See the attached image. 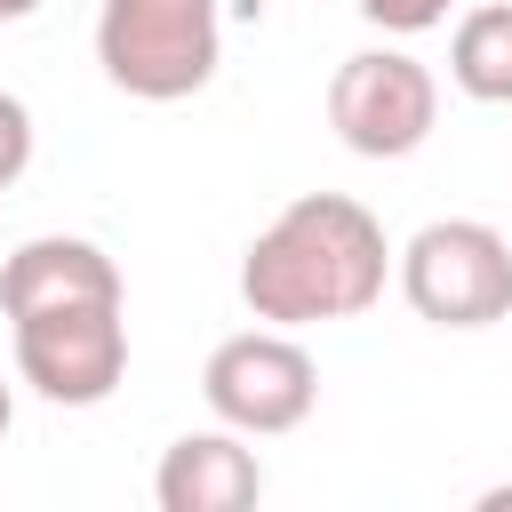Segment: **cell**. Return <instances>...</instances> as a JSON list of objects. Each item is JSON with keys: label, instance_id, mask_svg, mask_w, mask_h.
Returning a JSON list of instances; mask_svg holds the SVG:
<instances>
[{"label": "cell", "instance_id": "cell-1", "mask_svg": "<svg viewBox=\"0 0 512 512\" xmlns=\"http://www.w3.org/2000/svg\"><path fill=\"white\" fill-rule=\"evenodd\" d=\"M392 248L384 224L344 200V192H304L288 200L240 256V304L272 328H312V320H352L384 296Z\"/></svg>", "mask_w": 512, "mask_h": 512}, {"label": "cell", "instance_id": "cell-2", "mask_svg": "<svg viewBox=\"0 0 512 512\" xmlns=\"http://www.w3.org/2000/svg\"><path fill=\"white\" fill-rule=\"evenodd\" d=\"M216 8L224 0H104L96 8V64L120 96L176 104L216 80Z\"/></svg>", "mask_w": 512, "mask_h": 512}, {"label": "cell", "instance_id": "cell-3", "mask_svg": "<svg viewBox=\"0 0 512 512\" xmlns=\"http://www.w3.org/2000/svg\"><path fill=\"white\" fill-rule=\"evenodd\" d=\"M400 296L432 328H488L512 312V240L480 216H440L400 248Z\"/></svg>", "mask_w": 512, "mask_h": 512}, {"label": "cell", "instance_id": "cell-4", "mask_svg": "<svg viewBox=\"0 0 512 512\" xmlns=\"http://www.w3.org/2000/svg\"><path fill=\"white\" fill-rule=\"evenodd\" d=\"M16 368L40 400L56 408H96L112 400V384L128 376V320L120 296H88V304H40L16 312Z\"/></svg>", "mask_w": 512, "mask_h": 512}, {"label": "cell", "instance_id": "cell-5", "mask_svg": "<svg viewBox=\"0 0 512 512\" xmlns=\"http://www.w3.org/2000/svg\"><path fill=\"white\" fill-rule=\"evenodd\" d=\"M200 392H208L216 424L272 440V432H296V424L312 416L320 368H312V352H304L288 328H240V336H224V344L208 352Z\"/></svg>", "mask_w": 512, "mask_h": 512}, {"label": "cell", "instance_id": "cell-6", "mask_svg": "<svg viewBox=\"0 0 512 512\" xmlns=\"http://www.w3.org/2000/svg\"><path fill=\"white\" fill-rule=\"evenodd\" d=\"M440 120V88L408 48H360L328 80V128L360 160H408Z\"/></svg>", "mask_w": 512, "mask_h": 512}, {"label": "cell", "instance_id": "cell-7", "mask_svg": "<svg viewBox=\"0 0 512 512\" xmlns=\"http://www.w3.org/2000/svg\"><path fill=\"white\" fill-rule=\"evenodd\" d=\"M264 496V464L256 448H240V432H184L168 440L160 472H152V504L160 512H248Z\"/></svg>", "mask_w": 512, "mask_h": 512}, {"label": "cell", "instance_id": "cell-8", "mask_svg": "<svg viewBox=\"0 0 512 512\" xmlns=\"http://www.w3.org/2000/svg\"><path fill=\"white\" fill-rule=\"evenodd\" d=\"M88 296H120V264L96 240L72 232H40L0 264V312H40V304H88Z\"/></svg>", "mask_w": 512, "mask_h": 512}, {"label": "cell", "instance_id": "cell-9", "mask_svg": "<svg viewBox=\"0 0 512 512\" xmlns=\"http://www.w3.org/2000/svg\"><path fill=\"white\" fill-rule=\"evenodd\" d=\"M448 80L472 104H512V0H488L448 40Z\"/></svg>", "mask_w": 512, "mask_h": 512}, {"label": "cell", "instance_id": "cell-10", "mask_svg": "<svg viewBox=\"0 0 512 512\" xmlns=\"http://www.w3.org/2000/svg\"><path fill=\"white\" fill-rule=\"evenodd\" d=\"M24 168H32V112H24V96L0 88V192H8Z\"/></svg>", "mask_w": 512, "mask_h": 512}, {"label": "cell", "instance_id": "cell-11", "mask_svg": "<svg viewBox=\"0 0 512 512\" xmlns=\"http://www.w3.org/2000/svg\"><path fill=\"white\" fill-rule=\"evenodd\" d=\"M368 24H384V32H432V24H448V0H352Z\"/></svg>", "mask_w": 512, "mask_h": 512}, {"label": "cell", "instance_id": "cell-12", "mask_svg": "<svg viewBox=\"0 0 512 512\" xmlns=\"http://www.w3.org/2000/svg\"><path fill=\"white\" fill-rule=\"evenodd\" d=\"M32 8H40V0H0V24H24Z\"/></svg>", "mask_w": 512, "mask_h": 512}, {"label": "cell", "instance_id": "cell-13", "mask_svg": "<svg viewBox=\"0 0 512 512\" xmlns=\"http://www.w3.org/2000/svg\"><path fill=\"white\" fill-rule=\"evenodd\" d=\"M8 424H16V400H8V384H0V440H8Z\"/></svg>", "mask_w": 512, "mask_h": 512}]
</instances>
